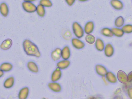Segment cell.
I'll return each mask as SVG.
<instances>
[{"label":"cell","instance_id":"1f68e13d","mask_svg":"<svg viewBox=\"0 0 132 99\" xmlns=\"http://www.w3.org/2000/svg\"><path fill=\"white\" fill-rule=\"evenodd\" d=\"M128 81L129 82L132 81V71L130 72L128 75Z\"/></svg>","mask_w":132,"mask_h":99},{"label":"cell","instance_id":"6da1fadb","mask_svg":"<svg viewBox=\"0 0 132 99\" xmlns=\"http://www.w3.org/2000/svg\"><path fill=\"white\" fill-rule=\"evenodd\" d=\"M23 47L26 54L29 56L39 57L41 53L38 47L29 40L26 39L24 41Z\"/></svg>","mask_w":132,"mask_h":99},{"label":"cell","instance_id":"d6a6232c","mask_svg":"<svg viewBox=\"0 0 132 99\" xmlns=\"http://www.w3.org/2000/svg\"><path fill=\"white\" fill-rule=\"evenodd\" d=\"M4 75V72H3V71H2L1 69H0V78L2 77Z\"/></svg>","mask_w":132,"mask_h":99},{"label":"cell","instance_id":"f546056e","mask_svg":"<svg viewBox=\"0 0 132 99\" xmlns=\"http://www.w3.org/2000/svg\"><path fill=\"white\" fill-rule=\"evenodd\" d=\"M66 3L69 6H71L74 4L76 0H65Z\"/></svg>","mask_w":132,"mask_h":99},{"label":"cell","instance_id":"cb8c5ba5","mask_svg":"<svg viewBox=\"0 0 132 99\" xmlns=\"http://www.w3.org/2000/svg\"><path fill=\"white\" fill-rule=\"evenodd\" d=\"M12 65L7 62L3 63L0 66V69L3 72H8L12 69Z\"/></svg>","mask_w":132,"mask_h":99},{"label":"cell","instance_id":"5b68a950","mask_svg":"<svg viewBox=\"0 0 132 99\" xmlns=\"http://www.w3.org/2000/svg\"><path fill=\"white\" fill-rule=\"evenodd\" d=\"M110 4L116 10H122L124 7V4L121 0H111Z\"/></svg>","mask_w":132,"mask_h":99},{"label":"cell","instance_id":"e575fe53","mask_svg":"<svg viewBox=\"0 0 132 99\" xmlns=\"http://www.w3.org/2000/svg\"><path fill=\"white\" fill-rule=\"evenodd\" d=\"M79 1L81 2H84L87 1L88 0H78Z\"/></svg>","mask_w":132,"mask_h":99},{"label":"cell","instance_id":"4dcf8cb0","mask_svg":"<svg viewBox=\"0 0 132 99\" xmlns=\"http://www.w3.org/2000/svg\"><path fill=\"white\" fill-rule=\"evenodd\" d=\"M128 93L129 98L132 99V88L129 89L128 90Z\"/></svg>","mask_w":132,"mask_h":99},{"label":"cell","instance_id":"4fadbf2b","mask_svg":"<svg viewBox=\"0 0 132 99\" xmlns=\"http://www.w3.org/2000/svg\"><path fill=\"white\" fill-rule=\"evenodd\" d=\"M29 93V89L28 87H25L22 89L18 95V98L19 99H26L28 98Z\"/></svg>","mask_w":132,"mask_h":99},{"label":"cell","instance_id":"e0dca14e","mask_svg":"<svg viewBox=\"0 0 132 99\" xmlns=\"http://www.w3.org/2000/svg\"><path fill=\"white\" fill-rule=\"evenodd\" d=\"M70 50L68 47H65L62 50V57L64 60H68L70 57Z\"/></svg>","mask_w":132,"mask_h":99},{"label":"cell","instance_id":"ffe728a7","mask_svg":"<svg viewBox=\"0 0 132 99\" xmlns=\"http://www.w3.org/2000/svg\"><path fill=\"white\" fill-rule=\"evenodd\" d=\"M14 77H11L6 79L4 82V86L6 88H10L14 85Z\"/></svg>","mask_w":132,"mask_h":99},{"label":"cell","instance_id":"3957f363","mask_svg":"<svg viewBox=\"0 0 132 99\" xmlns=\"http://www.w3.org/2000/svg\"><path fill=\"white\" fill-rule=\"evenodd\" d=\"M22 5L23 9L26 12L31 13L36 11V6L32 2L24 1Z\"/></svg>","mask_w":132,"mask_h":99},{"label":"cell","instance_id":"9a60e30c","mask_svg":"<svg viewBox=\"0 0 132 99\" xmlns=\"http://www.w3.org/2000/svg\"><path fill=\"white\" fill-rule=\"evenodd\" d=\"M27 67L29 71L33 73H38L39 72L38 67L35 62L30 61L27 64Z\"/></svg>","mask_w":132,"mask_h":99},{"label":"cell","instance_id":"52a82bcc","mask_svg":"<svg viewBox=\"0 0 132 99\" xmlns=\"http://www.w3.org/2000/svg\"><path fill=\"white\" fill-rule=\"evenodd\" d=\"M62 72L61 69L58 68L53 72L51 76V80L53 82L57 81L61 78Z\"/></svg>","mask_w":132,"mask_h":99},{"label":"cell","instance_id":"603a6c76","mask_svg":"<svg viewBox=\"0 0 132 99\" xmlns=\"http://www.w3.org/2000/svg\"><path fill=\"white\" fill-rule=\"evenodd\" d=\"M36 12L38 15L40 17H43L45 15V7L40 4L36 6Z\"/></svg>","mask_w":132,"mask_h":99},{"label":"cell","instance_id":"d4e9b609","mask_svg":"<svg viewBox=\"0 0 132 99\" xmlns=\"http://www.w3.org/2000/svg\"><path fill=\"white\" fill-rule=\"evenodd\" d=\"M125 23V19L123 17L119 16L116 19L115 21V25L117 28H121L124 26Z\"/></svg>","mask_w":132,"mask_h":99},{"label":"cell","instance_id":"83f0119b","mask_svg":"<svg viewBox=\"0 0 132 99\" xmlns=\"http://www.w3.org/2000/svg\"><path fill=\"white\" fill-rule=\"evenodd\" d=\"M85 39L86 42L90 44H93L95 42V37L91 34H87Z\"/></svg>","mask_w":132,"mask_h":99},{"label":"cell","instance_id":"7a4b0ae2","mask_svg":"<svg viewBox=\"0 0 132 99\" xmlns=\"http://www.w3.org/2000/svg\"><path fill=\"white\" fill-rule=\"evenodd\" d=\"M72 28L74 34L76 37L80 39L83 37L84 34V31L82 26L78 22H74L72 25Z\"/></svg>","mask_w":132,"mask_h":99},{"label":"cell","instance_id":"f1b7e54d","mask_svg":"<svg viewBox=\"0 0 132 99\" xmlns=\"http://www.w3.org/2000/svg\"><path fill=\"white\" fill-rule=\"evenodd\" d=\"M122 30L124 33H132V25L130 24L125 25L122 27Z\"/></svg>","mask_w":132,"mask_h":99},{"label":"cell","instance_id":"2e32d148","mask_svg":"<svg viewBox=\"0 0 132 99\" xmlns=\"http://www.w3.org/2000/svg\"><path fill=\"white\" fill-rule=\"evenodd\" d=\"M70 64V61L68 60H64L59 62L57 64V67L61 70H63L67 68Z\"/></svg>","mask_w":132,"mask_h":99},{"label":"cell","instance_id":"44dd1931","mask_svg":"<svg viewBox=\"0 0 132 99\" xmlns=\"http://www.w3.org/2000/svg\"><path fill=\"white\" fill-rule=\"evenodd\" d=\"M106 78L108 81L110 83H116L117 82V78L115 75L111 72H108L106 75Z\"/></svg>","mask_w":132,"mask_h":99},{"label":"cell","instance_id":"5bb4252c","mask_svg":"<svg viewBox=\"0 0 132 99\" xmlns=\"http://www.w3.org/2000/svg\"><path fill=\"white\" fill-rule=\"evenodd\" d=\"M104 53L108 57H112L114 54V49L111 44H107L104 48Z\"/></svg>","mask_w":132,"mask_h":99},{"label":"cell","instance_id":"8992f818","mask_svg":"<svg viewBox=\"0 0 132 99\" xmlns=\"http://www.w3.org/2000/svg\"><path fill=\"white\" fill-rule=\"evenodd\" d=\"M118 79L119 81L122 84H126L128 82V75L123 71H119L118 72Z\"/></svg>","mask_w":132,"mask_h":99},{"label":"cell","instance_id":"4316f807","mask_svg":"<svg viewBox=\"0 0 132 99\" xmlns=\"http://www.w3.org/2000/svg\"><path fill=\"white\" fill-rule=\"evenodd\" d=\"M39 4L45 7H50L53 5L52 2L51 0H40Z\"/></svg>","mask_w":132,"mask_h":99},{"label":"cell","instance_id":"836d02e7","mask_svg":"<svg viewBox=\"0 0 132 99\" xmlns=\"http://www.w3.org/2000/svg\"><path fill=\"white\" fill-rule=\"evenodd\" d=\"M36 0H24V1L30 2H33L35 1Z\"/></svg>","mask_w":132,"mask_h":99},{"label":"cell","instance_id":"277c9868","mask_svg":"<svg viewBox=\"0 0 132 99\" xmlns=\"http://www.w3.org/2000/svg\"><path fill=\"white\" fill-rule=\"evenodd\" d=\"M72 45L77 49H81L84 47L85 45L84 43L78 38H73L71 40Z\"/></svg>","mask_w":132,"mask_h":99},{"label":"cell","instance_id":"ba28073f","mask_svg":"<svg viewBox=\"0 0 132 99\" xmlns=\"http://www.w3.org/2000/svg\"><path fill=\"white\" fill-rule=\"evenodd\" d=\"M0 13L4 17H7L8 15L9 9L5 2H2L0 4Z\"/></svg>","mask_w":132,"mask_h":99},{"label":"cell","instance_id":"d590c367","mask_svg":"<svg viewBox=\"0 0 132 99\" xmlns=\"http://www.w3.org/2000/svg\"></svg>","mask_w":132,"mask_h":99},{"label":"cell","instance_id":"ac0fdd59","mask_svg":"<svg viewBox=\"0 0 132 99\" xmlns=\"http://www.w3.org/2000/svg\"><path fill=\"white\" fill-rule=\"evenodd\" d=\"M12 41L10 39H7L4 40L0 46L2 49L7 50L9 49L12 45Z\"/></svg>","mask_w":132,"mask_h":99},{"label":"cell","instance_id":"484cf974","mask_svg":"<svg viewBox=\"0 0 132 99\" xmlns=\"http://www.w3.org/2000/svg\"><path fill=\"white\" fill-rule=\"evenodd\" d=\"M114 35L118 37H122L124 35V32L122 29L118 28H113L111 29Z\"/></svg>","mask_w":132,"mask_h":99},{"label":"cell","instance_id":"30bf717a","mask_svg":"<svg viewBox=\"0 0 132 99\" xmlns=\"http://www.w3.org/2000/svg\"><path fill=\"white\" fill-rule=\"evenodd\" d=\"M95 70L98 75L102 77L105 76L108 73L106 68L104 66L100 65H97L95 66Z\"/></svg>","mask_w":132,"mask_h":99},{"label":"cell","instance_id":"9c48e42d","mask_svg":"<svg viewBox=\"0 0 132 99\" xmlns=\"http://www.w3.org/2000/svg\"><path fill=\"white\" fill-rule=\"evenodd\" d=\"M94 24L92 21L88 22L84 26V31L87 34H91L94 31Z\"/></svg>","mask_w":132,"mask_h":99},{"label":"cell","instance_id":"7c38bea8","mask_svg":"<svg viewBox=\"0 0 132 99\" xmlns=\"http://www.w3.org/2000/svg\"><path fill=\"white\" fill-rule=\"evenodd\" d=\"M49 88L52 91L55 92H60L62 90V87L59 83L55 82L50 83L48 85Z\"/></svg>","mask_w":132,"mask_h":99},{"label":"cell","instance_id":"d6986e66","mask_svg":"<svg viewBox=\"0 0 132 99\" xmlns=\"http://www.w3.org/2000/svg\"><path fill=\"white\" fill-rule=\"evenodd\" d=\"M95 46L96 49L99 51H102L104 49V44L101 39H97L95 40Z\"/></svg>","mask_w":132,"mask_h":99},{"label":"cell","instance_id":"8fae6325","mask_svg":"<svg viewBox=\"0 0 132 99\" xmlns=\"http://www.w3.org/2000/svg\"><path fill=\"white\" fill-rule=\"evenodd\" d=\"M51 57L54 61L59 60L62 57V50L60 48H56L52 52Z\"/></svg>","mask_w":132,"mask_h":99},{"label":"cell","instance_id":"7402d4cb","mask_svg":"<svg viewBox=\"0 0 132 99\" xmlns=\"http://www.w3.org/2000/svg\"><path fill=\"white\" fill-rule=\"evenodd\" d=\"M101 33L102 35L108 37H112L114 36V35L111 29L109 28H105L101 30Z\"/></svg>","mask_w":132,"mask_h":99}]
</instances>
